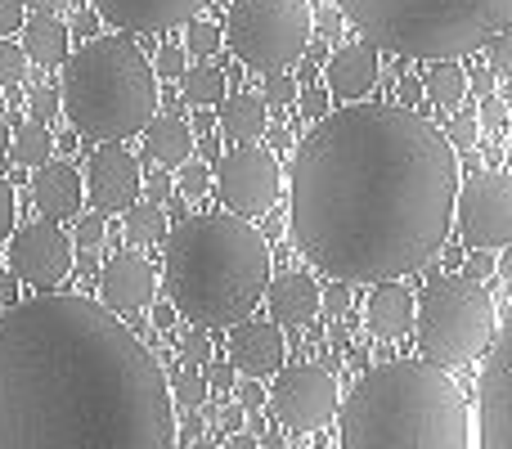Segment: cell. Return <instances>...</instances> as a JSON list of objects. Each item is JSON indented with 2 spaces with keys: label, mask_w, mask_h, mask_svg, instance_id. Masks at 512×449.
Instances as JSON below:
<instances>
[{
  "label": "cell",
  "mask_w": 512,
  "mask_h": 449,
  "mask_svg": "<svg viewBox=\"0 0 512 449\" xmlns=\"http://www.w3.org/2000/svg\"><path fill=\"white\" fill-rule=\"evenodd\" d=\"M265 400H270V414L279 418V427L288 432H324L337 414V378L324 364H283Z\"/></svg>",
  "instance_id": "obj_10"
},
{
  "label": "cell",
  "mask_w": 512,
  "mask_h": 449,
  "mask_svg": "<svg viewBox=\"0 0 512 449\" xmlns=\"http://www.w3.org/2000/svg\"><path fill=\"white\" fill-rule=\"evenodd\" d=\"M167 391H171V405H185V414H189V409H203L207 396H212L198 369H180L176 382H167Z\"/></svg>",
  "instance_id": "obj_29"
},
{
  "label": "cell",
  "mask_w": 512,
  "mask_h": 449,
  "mask_svg": "<svg viewBox=\"0 0 512 449\" xmlns=\"http://www.w3.org/2000/svg\"><path fill=\"white\" fill-rule=\"evenodd\" d=\"M14 216H18V198H14V185L0 176V243L14 234Z\"/></svg>",
  "instance_id": "obj_40"
},
{
  "label": "cell",
  "mask_w": 512,
  "mask_h": 449,
  "mask_svg": "<svg viewBox=\"0 0 512 449\" xmlns=\"http://www.w3.org/2000/svg\"><path fill=\"white\" fill-rule=\"evenodd\" d=\"M459 153L414 108L351 104L297 144L288 229L333 283H391L445 247Z\"/></svg>",
  "instance_id": "obj_1"
},
{
  "label": "cell",
  "mask_w": 512,
  "mask_h": 449,
  "mask_svg": "<svg viewBox=\"0 0 512 449\" xmlns=\"http://www.w3.org/2000/svg\"><path fill=\"white\" fill-rule=\"evenodd\" d=\"M256 99L265 108H288V104H297V81L288 72H261V95Z\"/></svg>",
  "instance_id": "obj_30"
},
{
  "label": "cell",
  "mask_w": 512,
  "mask_h": 449,
  "mask_svg": "<svg viewBox=\"0 0 512 449\" xmlns=\"http://www.w3.org/2000/svg\"><path fill=\"white\" fill-rule=\"evenodd\" d=\"M23 5H32L36 14H59V9H68L72 0H23Z\"/></svg>",
  "instance_id": "obj_51"
},
{
  "label": "cell",
  "mask_w": 512,
  "mask_h": 449,
  "mask_svg": "<svg viewBox=\"0 0 512 449\" xmlns=\"http://www.w3.org/2000/svg\"><path fill=\"white\" fill-rule=\"evenodd\" d=\"M0 153H9V126L0 122Z\"/></svg>",
  "instance_id": "obj_60"
},
{
  "label": "cell",
  "mask_w": 512,
  "mask_h": 449,
  "mask_svg": "<svg viewBox=\"0 0 512 449\" xmlns=\"http://www.w3.org/2000/svg\"><path fill=\"white\" fill-rule=\"evenodd\" d=\"M158 328H171V306H158Z\"/></svg>",
  "instance_id": "obj_59"
},
{
  "label": "cell",
  "mask_w": 512,
  "mask_h": 449,
  "mask_svg": "<svg viewBox=\"0 0 512 449\" xmlns=\"http://www.w3.org/2000/svg\"><path fill=\"white\" fill-rule=\"evenodd\" d=\"M342 449H468V396L427 360H387L360 373L337 405Z\"/></svg>",
  "instance_id": "obj_4"
},
{
  "label": "cell",
  "mask_w": 512,
  "mask_h": 449,
  "mask_svg": "<svg viewBox=\"0 0 512 449\" xmlns=\"http://www.w3.org/2000/svg\"><path fill=\"white\" fill-rule=\"evenodd\" d=\"M140 135H144V153H149V162H158V167H185L189 153H194L189 122H180V117H171V113L153 117Z\"/></svg>",
  "instance_id": "obj_23"
},
{
  "label": "cell",
  "mask_w": 512,
  "mask_h": 449,
  "mask_svg": "<svg viewBox=\"0 0 512 449\" xmlns=\"http://www.w3.org/2000/svg\"><path fill=\"white\" fill-rule=\"evenodd\" d=\"M477 122H486V126H495V131H499V126L508 122V104H504V99H499V95H486V99H481V113H477Z\"/></svg>",
  "instance_id": "obj_46"
},
{
  "label": "cell",
  "mask_w": 512,
  "mask_h": 449,
  "mask_svg": "<svg viewBox=\"0 0 512 449\" xmlns=\"http://www.w3.org/2000/svg\"><path fill=\"white\" fill-rule=\"evenodd\" d=\"M144 194H149V203H171V189H176V185H171V176H167V171H153V176L149 180H144Z\"/></svg>",
  "instance_id": "obj_45"
},
{
  "label": "cell",
  "mask_w": 512,
  "mask_h": 449,
  "mask_svg": "<svg viewBox=\"0 0 512 449\" xmlns=\"http://www.w3.org/2000/svg\"><path fill=\"white\" fill-rule=\"evenodd\" d=\"M477 135H481L477 108H463V113L450 122V131H445V140H450V149H477Z\"/></svg>",
  "instance_id": "obj_32"
},
{
  "label": "cell",
  "mask_w": 512,
  "mask_h": 449,
  "mask_svg": "<svg viewBox=\"0 0 512 449\" xmlns=\"http://www.w3.org/2000/svg\"><path fill=\"white\" fill-rule=\"evenodd\" d=\"M481 50L490 54V72L495 77H508V68H512V50H508V32H499V36H490Z\"/></svg>",
  "instance_id": "obj_37"
},
{
  "label": "cell",
  "mask_w": 512,
  "mask_h": 449,
  "mask_svg": "<svg viewBox=\"0 0 512 449\" xmlns=\"http://www.w3.org/2000/svg\"><path fill=\"white\" fill-rule=\"evenodd\" d=\"M459 238L477 252H504L512 243V180L504 171H472L454 194Z\"/></svg>",
  "instance_id": "obj_9"
},
{
  "label": "cell",
  "mask_w": 512,
  "mask_h": 449,
  "mask_svg": "<svg viewBox=\"0 0 512 449\" xmlns=\"http://www.w3.org/2000/svg\"><path fill=\"white\" fill-rule=\"evenodd\" d=\"M5 243H9V252H5L9 274H14L18 283H27V288H36V292L59 288V283L72 274V261H77L72 238L63 234L54 221H32V225L14 229Z\"/></svg>",
  "instance_id": "obj_12"
},
{
  "label": "cell",
  "mask_w": 512,
  "mask_h": 449,
  "mask_svg": "<svg viewBox=\"0 0 512 449\" xmlns=\"http://www.w3.org/2000/svg\"><path fill=\"white\" fill-rule=\"evenodd\" d=\"M27 18V5L23 0H0V36H14Z\"/></svg>",
  "instance_id": "obj_42"
},
{
  "label": "cell",
  "mask_w": 512,
  "mask_h": 449,
  "mask_svg": "<svg viewBox=\"0 0 512 449\" xmlns=\"http://www.w3.org/2000/svg\"><path fill=\"white\" fill-rule=\"evenodd\" d=\"M243 418H248V409H243V405H230V409H225V427H234V432L243 427Z\"/></svg>",
  "instance_id": "obj_54"
},
{
  "label": "cell",
  "mask_w": 512,
  "mask_h": 449,
  "mask_svg": "<svg viewBox=\"0 0 512 449\" xmlns=\"http://www.w3.org/2000/svg\"><path fill=\"white\" fill-rule=\"evenodd\" d=\"M158 292V270L144 252H117L104 261L99 270V306L113 310V315H131V310H144Z\"/></svg>",
  "instance_id": "obj_15"
},
{
  "label": "cell",
  "mask_w": 512,
  "mask_h": 449,
  "mask_svg": "<svg viewBox=\"0 0 512 449\" xmlns=\"http://www.w3.org/2000/svg\"><path fill=\"white\" fill-rule=\"evenodd\" d=\"M185 50H180V45H167V50L158 54V68H153V77H167V81H180L185 77Z\"/></svg>",
  "instance_id": "obj_39"
},
{
  "label": "cell",
  "mask_w": 512,
  "mask_h": 449,
  "mask_svg": "<svg viewBox=\"0 0 512 449\" xmlns=\"http://www.w3.org/2000/svg\"><path fill=\"white\" fill-rule=\"evenodd\" d=\"M499 328V310L486 283L472 279H441L432 274V283L423 288V297L414 301V328L418 351L436 369H463L477 355H486L490 337Z\"/></svg>",
  "instance_id": "obj_7"
},
{
  "label": "cell",
  "mask_w": 512,
  "mask_h": 449,
  "mask_svg": "<svg viewBox=\"0 0 512 449\" xmlns=\"http://www.w3.org/2000/svg\"><path fill=\"white\" fill-rule=\"evenodd\" d=\"M225 449H256V436L252 432H239V436H230V445Z\"/></svg>",
  "instance_id": "obj_56"
},
{
  "label": "cell",
  "mask_w": 512,
  "mask_h": 449,
  "mask_svg": "<svg viewBox=\"0 0 512 449\" xmlns=\"http://www.w3.org/2000/svg\"><path fill=\"white\" fill-rule=\"evenodd\" d=\"M59 108L77 135L122 144L158 117V77L131 36H99L63 59Z\"/></svg>",
  "instance_id": "obj_5"
},
{
  "label": "cell",
  "mask_w": 512,
  "mask_h": 449,
  "mask_svg": "<svg viewBox=\"0 0 512 449\" xmlns=\"http://www.w3.org/2000/svg\"><path fill=\"white\" fill-rule=\"evenodd\" d=\"M50 153H54V135L45 122H23L9 135V158L18 167H41V162H50Z\"/></svg>",
  "instance_id": "obj_26"
},
{
  "label": "cell",
  "mask_w": 512,
  "mask_h": 449,
  "mask_svg": "<svg viewBox=\"0 0 512 449\" xmlns=\"http://www.w3.org/2000/svg\"><path fill=\"white\" fill-rule=\"evenodd\" d=\"M364 41L400 59H463L508 32L512 0H333Z\"/></svg>",
  "instance_id": "obj_6"
},
{
  "label": "cell",
  "mask_w": 512,
  "mask_h": 449,
  "mask_svg": "<svg viewBox=\"0 0 512 449\" xmlns=\"http://www.w3.org/2000/svg\"><path fill=\"white\" fill-rule=\"evenodd\" d=\"M180 95H185L194 108H216L225 99V72L212 68V63H203V68H185V77H180Z\"/></svg>",
  "instance_id": "obj_27"
},
{
  "label": "cell",
  "mask_w": 512,
  "mask_h": 449,
  "mask_svg": "<svg viewBox=\"0 0 512 449\" xmlns=\"http://www.w3.org/2000/svg\"><path fill=\"white\" fill-rule=\"evenodd\" d=\"M364 324H369V333L382 337V342H400V337L414 328V292L400 279L378 283V288L369 292V306H364Z\"/></svg>",
  "instance_id": "obj_21"
},
{
  "label": "cell",
  "mask_w": 512,
  "mask_h": 449,
  "mask_svg": "<svg viewBox=\"0 0 512 449\" xmlns=\"http://www.w3.org/2000/svg\"><path fill=\"white\" fill-rule=\"evenodd\" d=\"M301 113L319 122V117L328 113V90H306V95H301Z\"/></svg>",
  "instance_id": "obj_49"
},
{
  "label": "cell",
  "mask_w": 512,
  "mask_h": 449,
  "mask_svg": "<svg viewBox=\"0 0 512 449\" xmlns=\"http://www.w3.org/2000/svg\"><path fill=\"white\" fill-rule=\"evenodd\" d=\"M27 108H32V122H45V117L59 108V90H41V86H36L32 95H27Z\"/></svg>",
  "instance_id": "obj_43"
},
{
  "label": "cell",
  "mask_w": 512,
  "mask_h": 449,
  "mask_svg": "<svg viewBox=\"0 0 512 449\" xmlns=\"http://www.w3.org/2000/svg\"><path fill=\"white\" fill-rule=\"evenodd\" d=\"M18 32H23V45H18V50L27 54V63H41V68H63L72 36H68V27H63L54 14L23 18V27H18Z\"/></svg>",
  "instance_id": "obj_22"
},
{
  "label": "cell",
  "mask_w": 512,
  "mask_h": 449,
  "mask_svg": "<svg viewBox=\"0 0 512 449\" xmlns=\"http://www.w3.org/2000/svg\"><path fill=\"white\" fill-rule=\"evenodd\" d=\"M279 189H283L279 162L261 144H239V149H230L216 162V194H221L225 212L243 216V221L270 212L279 203Z\"/></svg>",
  "instance_id": "obj_11"
},
{
  "label": "cell",
  "mask_w": 512,
  "mask_h": 449,
  "mask_svg": "<svg viewBox=\"0 0 512 449\" xmlns=\"http://www.w3.org/2000/svg\"><path fill=\"white\" fill-rule=\"evenodd\" d=\"M396 95H400V104H405V108H418V104H423V81L405 72V77H400V86H396Z\"/></svg>",
  "instance_id": "obj_48"
},
{
  "label": "cell",
  "mask_w": 512,
  "mask_h": 449,
  "mask_svg": "<svg viewBox=\"0 0 512 449\" xmlns=\"http://www.w3.org/2000/svg\"><path fill=\"white\" fill-rule=\"evenodd\" d=\"M265 306H270V324L297 333V328L315 324V315H319V283L310 274L288 270L265 283Z\"/></svg>",
  "instance_id": "obj_19"
},
{
  "label": "cell",
  "mask_w": 512,
  "mask_h": 449,
  "mask_svg": "<svg viewBox=\"0 0 512 449\" xmlns=\"http://www.w3.org/2000/svg\"><path fill=\"white\" fill-rule=\"evenodd\" d=\"M140 185H144V176H140L135 153H126L122 144L95 149V158L86 167V194L99 216H122L131 203H140Z\"/></svg>",
  "instance_id": "obj_14"
},
{
  "label": "cell",
  "mask_w": 512,
  "mask_h": 449,
  "mask_svg": "<svg viewBox=\"0 0 512 449\" xmlns=\"http://www.w3.org/2000/svg\"><path fill=\"white\" fill-rule=\"evenodd\" d=\"M436 256H441V261L450 265V270H459V265H463V256H468V252H463V247H441V252H436Z\"/></svg>",
  "instance_id": "obj_53"
},
{
  "label": "cell",
  "mask_w": 512,
  "mask_h": 449,
  "mask_svg": "<svg viewBox=\"0 0 512 449\" xmlns=\"http://www.w3.org/2000/svg\"><path fill=\"white\" fill-rule=\"evenodd\" d=\"M221 131H225V140H234V144H256L265 135V113L270 108L261 104L256 95H230V99H221Z\"/></svg>",
  "instance_id": "obj_24"
},
{
  "label": "cell",
  "mask_w": 512,
  "mask_h": 449,
  "mask_svg": "<svg viewBox=\"0 0 512 449\" xmlns=\"http://www.w3.org/2000/svg\"><path fill=\"white\" fill-rule=\"evenodd\" d=\"M378 72H382V63H378V45H369V41H351V45H342V50L328 59V68H324V77H328V95H337V99H346V104H360L364 95H369L373 86H378Z\"/></svg>",
  "instance_id": "obj_18"
},
{
  "label": "cell",
  "mask_w": 512,
  "mask_h": 449,
  "mask_svg": "<svg viewBox=\"0 0 512 449\" xmlns=\"http://www.w3.org/2000/svg\"><path fill=\"white\" fill-rule=\"evenodd\" d=\"M189 449H221V445H212V441H194Z\"/></svg>",
  "instance_id": "obj_61"
},
{
  "label": "cell",
  "mask_w": 512,
  "mask_h": 449,
  "mask_svg": "<svg viewBox=\"0 0 512 449\" xmlns=\"http://www.w3.org/2000/svg\"><path fill=\"white\" fill-rule=\"evenodd\" d=\"M315 14L306 0H234L221 27V45L248 72H283L306 54Z\"/></svg>",
  "instance_id": "obj_8"
},
{
  "label": "cell",
  "mask_w": 512,
  "mask_h": 449,
  "mask_svg": "<svg viewBox=\"0 0 512 449\" xmlns=\"http://www.w3.org/2000/svg\"><path fill=\"white\" fill-rule=\"evenodd\" d=\"M27 77V54L9 36H0V86H18Z\"/></svg>",
  "instance_id": "obj_31"
},
{
  "label": "cell",
  "mask_w": 512,
  "mask_h": 449,
  "mask_svg": "<svg viewBox=\"0 0 512 449\" xmlns=\"http://www.w3.org/2000/svg\"><path fill=\"white\" fill-rule=\"evenodd\" d=\"M203 432V418H198V409H189V418H185V436H198Z\"/></svg>",
  "instance_id": "obj_58"
},
{
  "label": "cell",
  "mask_w": 512,
  "mask_h": 449,
  "mask_svg": "<svg viewBox=\"0 0 512 449\" xmlns=\"http://www.w3.org/2000/svg\"><path fill=\"white\" fill-rule=\"evenodd\" d=\"M14 292H18V283L5 274V279H0V301H5V306H14Z\"/></svg>",
  "instance_id": "obj_57"
},
{
  "label": "cell",
  "mask_w": 512,
  "mask_h": 449,
  "mask_svg": "<svg viewBox=\"0 0 512 449\" xmlns=\"http://www.w3.org/2000/svg\"><path fill=\"white\" fill-rule=\"evenodd\" d=\"M270 144H274V149H292V131H283V126H274V131H270Z\"/></svg>",
  "instance_id": "obj_55"
},
{
  "label": "cell",
  "mask_w": 512,
  "mask_h": 449,
  "mask_svg": "<svg viewBox=\"0 0 512 449\" xmlns=\"http://www.w3.org/2000/svg\"><path fill=\"white\" fill-rule=\"evenodd\" d=\"M32 203L45 221H68L81 212V176L68 162H41L32 176Z\"/></svg>",
  "instance_id": "obj_20"
},
{
  "label": "cell",
  "mask_w": 512,
  "mask_h": 449,
  "mask_svg": "<svg viewBox=\"0 0 512 449\" xmlns=\"http://www.w3.org/2000/svg\"><path fill=\"white\" fill-rule=\"evenodd\" d=\"M495 81H499V77H495V72H490V68H477V77L468 81V90H477V95L486 99V95H495Z\"/></svg>",
  "instance_id": "obj_50"
},
{
  "label": "cell",
  "mask_w": 512,
  "mask_h": 449,
  "mask_svg": "<svg viewBox=\"0 0 512 449\" xmlns=\"http://www.w3.org/2000/svg\"><path fill=\"white\" fill-rule=\"evenodd\" d=\"M0 449H176L167 373L99 301H14L0 310Z\"/></svg>",
  "instance_id": "obj_2"
},
{
  "label": "cell",
  "mask_w": 512,
  "mask_h": 449,
  "mask_svg": "<svg viewBox=\"0 0 512 449\" xmlns=\"http://www.w3.org/2000/svg\"><path fill=\"white\" fill-rule=\"evenodd\" d=\"M122 216H126V234H131L135 243H162V238H167V207L131 203Z\"/></svg>",
  "instance_id": "obj_28"
},
{
  "label": "cell",
  "mask_w": 512,
  "mask_h": 449,
  "mask_svg": "<svg viewBox=\"0 0 512 449\" xmlns=\"http://www.w3.org/2000/svg\"><path fill=\"white\" fill-rule=\"evenodd\" d=\"M234 396H239V405L248 409V414H256V409H261V400H265V391H261V382H256V378H243V387L234 391Z\"/></svg>",
  "instance_id": "obj_47"
},
{
  "label": "cell",
  "mask_w": 512,
  "mask_h": 449,
  "mask_svg": "<svg viewBox=\"0 0 512 449\" xmlns=\"http://www.w3.org/2000/svg\"><path fill=\"white\" fill-rule=\"evenodd\" d=\"M0 113H5V99H0Z\"/></svg>",
  "instance_id": "obj_62"
},
{
  "label": "cell",
  "mask_w": 512,
  "mask_h": 449,
  "mask_svg": "<svg viewBox=\"0 0 512 449\" xmlns=\"http://www.w3.org/2000/svg\"><path fill=\"white\" fill-rule=\"evenodd\" d=\"M463 279H472V283H486L490 274H495V252H472V256H463Z\"/></svg>",
  "instance_id": "obj_41"
},
{
  "label": "cell",
  "mask_w": 512,
  "mask_h": 449,
  "mask_svg": "<svg viewBox=\"0 0 512 449\" xmlns=\"http://www.w3.org/2000/svg\"><path fill=\"white\" fill-rule=\"evenodd\" d=\"M180 189H185V198H203L207 189H212V171H207V162L189 158L185 171H180Z\"/></svg>",
  "instance_id": "obj_35"
},
{
  "label": "cell",
  "mask_w": 512,
  "mask_h": 449,
  "mask_svg": "<svg viewBox=\"0 0 512 449\" xmlns=\"http://www.w3.org/2000/svg\"><path fill=\"white\" fill-rule=\"evenodd\" d=\"M283 328L265 324V319H239L230 324V369L243 373V378H274L283 369Z\"/></svg>",
  "instance_id": "obj_16"
},
{
  "label": "cell",
  "mask_w": 512,
  "mask_h": 449,
  "mask_svg": "<svg viewBox=\"0 0 512 449\" xmlns=\"http://www.w3.org/2000/svg\"><path fill=\"white\" fill-rule=\"evenodd\" d=\"M512 337L499 324L486 346V369L477 382V441L481 449H512Z\"/></svg>",
  "instance_id": "obj_13"
},
{
  "label": "cell",
  "mask_w": 512,
  "mask_h": 449,
  "mask_svg": "<svg viewBox=\"0 0 512 449\" xmlns=\"http://www.w3.org/2000/svg\"><path fill=\"white\" fill-rule=\"evenodd\" d=\"M319 306L328 310V319H333V315H346V306H351V292H346V283H333V288L319 292Z\"/></svg>",
  "instance_id": "obj_44"
},
{
  "label": "cell",
  "mask_w": 512,
  "mask_h": 449,
  "mask_svg": "<svg viewBox=\"0 0 512 449\" xmlns=\"http://www.w3.org/2000/svg\"><path fill=\"white\" fill-rule=\"evenodd\" d=\"M203 382H207V391H225V396H230V391H234V369H230V360H207V364H203Z\"/></svg>",
  "instance_id": "obj_38"
},
{
  "label": "cell",
  "mask_w": 512,
  "mask_h": 449,
  "mask_svg": "<svg viewBox=\"0 0 512 449\" xmlns=\"http://www.w3.org/2000/svg\"><path fill=\"white\" fill-rule=\"evenodd\" d=\"M189 50L194 54H216L221 50V27L203 23V18H189Z\"/></svg>",
  "instance_id": "obj_34"
},
{
  "label": "cell",
  "mask_w": 512,
  "mask_h": 449,
  "mask_svg": "<svg viewBox=\"0 0 512 449\" xmlns=\"http://www.w3.org/2000/svg\"><path fill=\"white\" fill-rule=\"evenodd\" d=\"M423 99H432L441 108H459L468 99V72L459 68V59H436L423 72Z\"/></svg>",
  "instance_id": "obj_25"
},
{
  "label": "cell",
  "mask_w": 512,
  "mask_h": 449,
  "mask_svg": "<svg viewBox=\"0 0 512 449\" xmlns=\"http://www.w3.org/2000/svg\"><path fill=\"white\" fill-rule=\"evenodd\" d=\"M180 355H185L189 369H203V364L212 360V337H207V328H189L185 342H180Z\"/></svg>",
  "instance_id": "obj_33"
},
{
  "label": "cell",
  "mask_w": 512,
  "mask_h": 449,
  "mask_svg": "<svg viewBox=\"0 0 512 449\" xmlns=\"http://www.w3.org/2000/svg\"><path fill=\"white\" fill-rule=\"evenodd\" d=\"M270 283V247L261 229L234 212L185 216L162 238V288L171 310L198 328L248 319Z\"/></svg>",
  "instance_id": "obj_3"
},
{
  "label": "cell",
  "mask_w": 512,
  "mask_h": 449,
  "mask_svg": "<svg viewBox=\"0 0 512 449\" xmlns=\"http://www.w3.org/2000/svg\"><path fill=\"white\" fill-rule=\"evenodd\" d=\"M203 5L212 0H95L99 18L117 32H171L185 27Z\"/></svg>",
  "instance_id": "obj_17"
},
{
  "label": "cell",
  "mask_w": 512,
  "mask_h": 449,
  "mask_svg": "<svg viewBox=\"0 0 512 449\" xmlns=\"http://www.w3.org/2000/svg\"><path fill=\"white\" fill-rule=\"evenodd\" d=\"M337 27H342V14H337V9H324V14H319V32L337 36Z\"/></svg>",
  "instance_id": "obj_52"
},
{
  "label": "cell",
  "mask_w": 512,
  "mask_h": 449,
  "mask_svg": "<svg viewBox=\"0 0 512 449\" xmlns=\"http://www.w3.org/2000/svg\"><path fill=\"white\" fill-rule=\"evenodd\" d=\"M104 238H108V225H104V216H81L77 221V238L72 243L81 247V252H95V247H104Z\"/></svg>",
  "instance_id": "obj_36"
}]
</instances>
